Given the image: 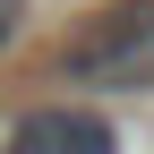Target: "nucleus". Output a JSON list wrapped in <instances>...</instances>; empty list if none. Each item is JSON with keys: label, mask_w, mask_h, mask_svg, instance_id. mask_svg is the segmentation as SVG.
I'll return each instance as SVG.
<instances>
[{"label": "nucleus", "mask_w": 154, "mask_h": 154, "mask_svg": "<svg viewBox=\"0 0 154 154\" xmlns=\"http://www.w3.org/2000/svg\"><path fill=\"white\" fill-rule=\"evenodd\" d=\"M17 26H26V0H0V51L17 43Z\"/></svg>", "instance_id": "nucleus-3"}, {"label": "nucleus", "mask_w": 154, "mask_h": 154, "mask_svg": "<svg viewBox=\"0 0 154 154\" xmlns=\"http://www.w3.org/2000/svg\"><path fill=\"white\" fill-rule=\"evenodd\" d=\"M0 154H120V128L86 103H34L0 137Z\"/></svg>", "instance_id": "nucleus-2"}, {"label": "nucleus", "mask_w": 154, "mask_h": 154, "mask_svg": "<svg viewBox=\"0 0 154 154\" xmlns=\"http://www.w3.org/2000/svg\"><path fill=\"white\" fill-rule=\"evenodd\" d=\"M60 77L94 94H146L154 86V0H111L103 17H86V34H69L60 51Z\"/></svg>", "instance_id": "nucleus-1"}]
</instances>
